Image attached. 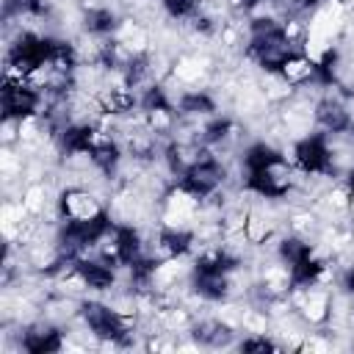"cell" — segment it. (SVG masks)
Segmentation results:
<instances>
[{"label":"cell","instance_id":"8fae6325","mask_svg":"<svg viewBox=\"0 0 354 354\" xmlns=\"http://www.w3.org/2000/svg\"><path fill=\"white\" fill-rule=\"evenodd\" d=\"M340 288H343L346 296H354V263L346 266V271L340 274Z\"/></svg>","mask_w":354,"mask_h":354},{"label":"cell","instance_id":"ba28073f","mask_svg":"<svg viewBox=\"0 0 354 354\" xmlns=\"http://www.w3.org/2000/svg\"><path fill=\"white\" fill-rule=\"evenodd\" d=\"M47 11H50L47 0H3V22L41 19V17H47Z\"/></svg>","mask_w":354,"mask_h":354},{"label":"cell","instance_id":"52a82bcc","mask_svg":"<svg viewBox=\"0 0 354 354\" xmlns=\"http://www.w3.org/2000/svg\"><path fill=\"white\" fill-rule=\"evenodd\" d=\"M191 335H194V340H196L199 346H227L235 332H232L227 324L210 318V321L194 324V326H191Z\"/></svg>","mask_w":354,"mask_h":354},{"label":"cell","instance_id":"3957f363","mask_svg":"<svg viewBox=\"0 0 354 354\" xmlns=\"http://www.w3.org/2000/svg\"><path fill=\"white\" fill-rule=\"evenodd\" d=\"M290 160L299 174L304 177H335L337 174V149L335 136L324 130H310L301 138L293 141Z\"/></svg>","mask_w":354,"mask_h":354},{"label":"cell","instance_id":"7a4b0ae2","mask_svg":"<svg viewBox=\"0 0 354 354\" xmlns=\"http://www.w3.org/2000/svg\"><path fill=\"white\" fill-rule=\"evenodd\" d=\"M44 102H47V94L33 80L3 75V88H0L3 124H28V122H36L44 113Z\"/></svg>","mask_w":354,"mask_h":354},{"label":"cell","instance_id":"8992f818","mask_svg":"<svg viewBox=\"0 0 354 354\" xmlns=\"http://www.w3.org/2000/svg\"><path fill=\"white\" fill-rule=\"evenodd\" d=\"M100 210H105V207L86 185H66L55 199L58 218H91Z\"/></svg>","mask_w":354,"mask_h":354},{"label":"cell","instance_id":"6da1fadb","mask_svg":"<svg viewBox=\"0 0 354 354\" xmlns=\"http://www.w3.org/2000/svg\"><path fill=\"white\" fill-rule=\"evenodd\" d=\"M77 315L86 326V332L100 340V343H108V346H116V348H124V346H133V337H136V324L133 318L119 310L116 304H108L102 299H83L77 304Z\"/></svg>","mask_w":354,"mask_h":354},{"label":"cell","instance_id":"30bf717a","mask_svg":"<svg viewBox=\"0 0 354 354\" xmlns=\"http://www.w3.org/2000/svg\"><path fill=\"white\" fill-rule=\"evenodd\" d=\"M277 348H282V346L266 335H249L238 343V351H277Z\"/></svg>","mask_w":354,"mask_h":354},{"label":"cell","instance_id":"9c48e42d","mask_svg":"<svg viewBox=\"0 0 354 354\" xmlns=\"http://www.w3.org/2000/svg\"><path fill=\"white\" fill-rule=\"evenodd\" d=\"M202 6L205 0H160L163 14L177 22H194L202 14Z\"/></svg>","mask_w":354,"mask_h":354},{"label":"cell","instance_id":"277c9868","mask_svg":"<svg viewBox=\"0 0 354 354\" xmlns=\"http://www.w3.org/2000/svg\"><path fill=\"white\" fill-rule=\"evenodd\" d=\"M72 274L77 277L80 288L94 290V293H108L116 288L119 279V268L111 266L108 260H102L100 254H83L72 263Z\"/></svg>","mask_w":354,"mask_h":354},{"label":"cell","instance_id":"5b68a950","mask_svg":"<svg viewBox=\"0 0 354 354\" xmlns=\"http://www.w3.org/2000/svg\"><path fill=\"white\" fill-rule=\"evenodd\" d=\"M17 346H19V351H28V354H55V351H64L66 337H64V329L58 324L33 321V324L22 326Z\"/></svg>","mask_w":354,"mask_h":354}]
</instances>
